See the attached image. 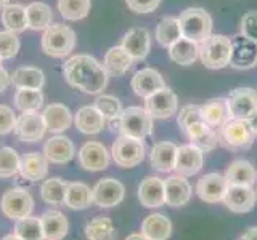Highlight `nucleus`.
Returning a JSON list of instances; mask_svg holds the SVG:
<instances>
[{"label":"nucleus","instance_id":"obj_8","mask_svg":"<svg viewBox=\"0 0 257 240\" xmlns=\"http://www.w3.org/2000/svg\"><path fill=\"white\" fill-rule=\"evenodd\" d=\"M32 208H34V198L23 188L8 189L0 200V210L12 221L26 218L32 213Z\"/></svg>","mask_w":257,"mask_h":240},{"label":"nucleus","instance_id":"obj_33","mask_svg":"<svg viewBox=\"0 0 257 240\" xmlns=\"http://www.w3.org/2000/svg\"><path fill=\"white\" fill-rule=\"evenodd\" d=\"M0 20H2V26L5 28V30L15 32V34H20V32L29 29L26 6L20 4H8L7 6H4L2 13H0Z\"/></svg>","mask_w":257,"mask_h":240},{"label":"nucleus","instance_id":"obj_46","mask_svg":"<svg viewBox=\"0 0 257 240\" xmlns=\"http://www.w3.org/2000/svg\"><path fill=\"white\" fill-rule=\"evenodd\" d=\"M21 48V42L18 38V34L10 30H0V58L13 60L16 58Z\"/></svg>","mask_w":257,"mask_h":240},{"label":"nucleus","instance_id":"obj_3","mask_svg":"<svg viewBox=\"0 0 257 240\" xmlns=\"http://www.w3.org/2000/svg\"><path fill=\"white\" fill-rule=\"evenodd\" d=\"M199 45V60L207 69H223L230 64L231 40L222 34L207 36Z\"/></svg>","mask_w":257,"mask_h":240},{"label":"nucleus","instance_id":"obj_24","mask_svg":"<svg viewBox=\"0 0 257 240\" xmlns=\"http://www.w3.org/2000/svg\"><path fill=\"white\" fill-rule=\"evenodd\" d=\"M139 200L147 208H159L166 205L164 180L158 176H147L139 186Z\"/></svg>","mask_w":257,"mask_h":240},{"label":"nucleus","instance_id":"obj_2","mask_svg":"<svg viewBox=\"0 0 257 240\" xmlns=\"http://www.w3.org/2000/svg\"><path fill=\"white\" fill-rule=\"evenodd\" d=\"M76 38V32L69 26L61 22H52L44 30L42 38H40V46H42V52L47 56L64 58L74 50Z\"/></svg>","mask_w":257,"mask_h":240},{"label":"nucleus","instance_id":"obj_55","mask_svg":"<svg viewBox=\"0 0 257 240\" xmlns=\"http://www.w3.org/2000/svg\"><path fill=\"white\" fill-rule=\"evenodd\" d=\"M2 240H23V238H21V237H18L16 234H10V236H5Z\"/></svg>","mask_w":257,"mask_h":240},{"label":"nucleus","instance_id":"obj_17","mask_svg":"<svg viewBox=\"0 0 257 240\" xmlns=\"http://www.w3.org/2000/svg\"><path fill=\"white\" fill-rule=\"evenodd\" d=\"M222 202L231 213H249L257 202L255 189L252 186H228Z\"/></svg>","mask_w":257,"mask_h":240},{"label":"nucleus","instance_id":"obj_36","mask_svg":"<svg viewBox=\"0 0 257 240\" xmlns=\"http://www.w3.org/2000/svg\"><path fill=\"white\" fill-rule=\"evenodd\" d=\"M93 204V190L84 182H69L64 205L71 210H85Z\"/></svg>","mask_w":257,"mask_h":240},{"label":"nucleus","instance_id":"obj_37","mask_svg":"<svg viewBox=\"0 0 257 240\" xmlns=\"http://www.w3.org/2000/svg\"><path fill=\"white\" fill-rule=\"evenodd\" d=\"M10 76L12 85H15L16 88H37V90H42V86L45 85V74L39 68H18Z\"/></svg>","mask_w":257,"mask_h":240},{"label":"nucleus","instance_id":"obj_28","mask_svg":"<svg viewBox=\"0 0 257 240\" xmlns=\"http://www.w3.org/2000/svg\"><path fill=\"white\" fill-rule=\"evenodd\" d=\"M132 56L128 54L122 46H112L104 53L103 58V68L108 72L109 77H122L125 76L131 68L134 66Z\"/></svg>","mask_w":257,"mask_h":240},{"label":"nucleus","instance_id":"obj_27","mask_svg":"<svg viewBox=\"0 0 257 240\" xmlns=\"http://www.w3.org/2000/svg\"><path fill=\"white\" fill-rule=\"evenodd\" d=\"M175 158H177V146L171 141H161L156 142L151 149L150 154V164L151 168L161 172V173H171L175 168Z\"/></svg>","mask_w":257,"mask_h":240},{"label":"nucleus","instance_id":"obj_52","mask_svg":"<svg viewBox=\"0 0 257 240\" xmlns=\"http://www.w3.org/2000/svg\"><path fill=\"white\" fill-rule=\"evenodd\" d=\"M241 240H257V228H249L243 232L241 236Z\"/></svg>","mask_w":257,"mask_h":240},{"label":"nucleus","instance_id":"obj_20","mask_svg":"<svg viewBox=\"0 0 257 240\" xmlns=\"http://www.w3.org/2000/svg\"><path fill=\"white\" fill-rule=\"evenodd\" d=\"M131 86L137 96H140V98L145 100V98H148L150 94L161 90V88H164L166 82H164V77L161 76L156 69L143 68L134 74L131 80Z\"/></svg>","mask_w":257,"mask_h":240},{"label":"nucleus","instance_id":"obj_53","mask_svg":"<svg viewBox=\"0 0 257 240\" xmlns=\"http://www.w3.org/2000/svg\"><path fill=\"white\" fill-rule=\"evenodd\" d=\"M246 122H247L249 128H251V130H252V133H254V134H257V110H254L252 114L246 118Z\"/></svg>","mask_w":257,"mask_h":240},{"label":"nucleus","instance_id":"obj_35","mask_svg":"<svg viewBox=\"0 0 257 240\" xmlns=\"http://www.w3.org/2000/svg\"><path fill=\"white\" fill-rule=\"evenodd\" d=\"M85 237L87 240H116L117 230L114 222L108 216H95L85 224Z\"/></svg>","mask_w":257,"mask_h":240},{"label":"nucleus","instance_id":"obj_15","mask_svg":"<svg viewBox=\"0 0 257 240\" xmlns=\"http://www.w3.org/2000/svg\"><path fill=\"white\" fill-rule=\"evenodd\" d=\"M227 101L231 118L246 120L254 110H257V92L254 88H235L230 92Z\"/></svg>","mask_w":257,"mask_h":240},{"label":"nucleus","instance_id":"obj_56","mask_svg":"<svg viewBox=\"0 0 257 240\" xmlns=\"http://www.w3.org/2000/svg\"><path fill=\"white\" fill-rule=\"evenodd\" d=\"M8 4H10V0H0V10H2L4 6H7Z\"/></svg>","mask_w":257,"mask_h":240},{"label":"nucleus","instance_id":"obj_47","mask_svg":"<svg viewBox=\"0 0 257 240\" xmlns=\"http://www.w3.org/2000/svg\"><path fill=\"white\" fill-rule=\"evenodd\" d=\"M199 120H203V116H201V106H196V104L183 106L179 112V116H177V124H179L182 133L187 130L190 125L199 122Z\"/></svg>","mask_w":257,"mask_h":240},{"label":"nucleus","instance_id":"obj_26","mask_svg":"<svg viewBox=\"0 0 257 240\" xmlns=\"http://www.w3.org/2000/svg\"><path fill=\"white\" fill-rule=\"evenodd\" d=\"M74 125L84 134H98L106 126V118L95 106H84L74 114Z\"/></svg>","mask_w":257,"mask_h":240},{"label":"nucleus","instance_id":"obj_54","mask_svg":"<svg viewBox=\"0 0 257 240\" xmlns=\"http://www.w3.org/2000/svg\"><path fill=\"white\" fill-rule=\"evenodd\" d=\"M125 240H148V238L145 237V236L142 234V232H140V234H131Z\"/></svg>","mask_w":257,"mask_h":240},{"label":"nucleus","instance_id":"obj_38","mask_svg":"<svg viewBox=\"0 0 257 240\" xmlns=\"http://www.w3.org/2000/svg\"><path fill=\"white\" fill-rule=\"evenodd\" d=\"M28 28L32 30H45L53 22L52 6L44 2H32L26 6Z\"/></svg>","mask_w":257,"mask_h":240},{"label":"nucleus","instance_id":"obj_40","mask_svg":"<svg viewBox=\"0 0 257 240\" xmlns=\"http://www.w3.org/2000/svg\"><path fill=\"white\" fill-rule=\"evenodd\" d=\"M182 37V30H180V21L179 18H172V16H167L163 18L156 26V40L161 46L169 48L172 44H175L177 40Z\"/></svg>","mask_w":257,"mask_h":240},{"label":"nucleus","instance_id":"obj_50","mask_svg":"<svg viewBox=\"0 0 257 240\" xmlns=\"http://www.w3.org/2000/svg\"><path fill=\"white\" fill-rule=\"evenodd\" d=\"M125 4L131 12L137 14H147L156 10L161 0H125Z\"/></svg>","mask_w":257,"mask_h":240},{"label":"nucleus","instance_id":"obj_6","mask_svg":"<svg viewBox=\"0 0 257 240\" xmlns=\"http://www.w3.org/2000/svg\"><path fill=\"white\" fill-rule=\"evenodd\" d=\"M179 21L182 37L191 42L201 44L212 32V18L203 8H187L180 13Z\"/></svg>","mask_w":257,"mask_h":240},{"label":"nucleus","instance_id":"obj_12","mask_svg":"<svg viewBox=\"0 0 257 240\" xmlns=\"http://www.w3.org/2000/svg\"><path fill=\"white\" fill-rule=\"evenodd\" d=\"M196 196L206 204H219L228 190V181L225 174L207 173L196 182Z\"/></svg>","mask_w":257,"mask_h":240},{"label":"nucleus","instance_id":"obj_14","mask_svg":"<svg viewBox=\"0 0 257 240\" xmlns=\"http://www.w3.org/2000/svg\"><path fill=\"white\" fill-rule=\"evenodd\" d=\"M77 158H79L80 166L87 172H103V170H106L111 162V156L108 149L98 141L85 142L84 146L79 149Z\"/></svg>","mask_w":257,"mask_h":240},{"label":"nucleus","instance_id":"obj_44","mask_svg":"<svg viewBox=\"0 0 257 240\" xmlns=\"http://www.w3.org/2000/svg\"><path fill=\"white\" fill-rule=\"evenodd\" d=\"M93 106L101 112L103 117L106 118V122L119 120L120 114H122V110H124L120 100L112 94H98L95 98Z\"/></svg>","mask_w":257,"mask_h":240},{"label":"nucleus","instance_id":"obj_48","mask_svg":"<svg viewBox=\"0 0 257 240\" xmlns=\"http://www.w3.org/2000/svg\"><path fill=\"white\" fill-rule=\"evenodd\" d=\"M241 34L257 44V12H249L241 18Z\"/></svg>","mask_w":257,"mask_h":240},{"label":"nucleus","instance_id":"obj_30","mask_svg":"<svg viewBox=\"0 0 257 240\" xmlns=\"http://www.w3.org/2000/svg\"><path fill=\"white\" fill-rule=\"evenodd\" d=\"M201 116H203V120L207 125L219 130L223 124H227L231 118L227 98H214L206 101L201 106Z\"/></svg>","mask_w":257,"mask_h":240},{"label":"nucleus","instance_id":"obj_29","mask_svg":"<svg viewBox=\"0 0 257 240\" xmlns=\"http://www.w3.org/2000/svg\"><path fill=\"white\" fill-rule=\"evenodd\" d=\"M228 186H254L257 181V172L251 162L243 158L233 160L225 172Z\"/></svg>","mask_w":257,"mask_h":240},{"label":"nucleus","instance_id":"obj_21","mask_svg":"<svg viewBox=\"0 0 257 240\" xmlns=\"http://www.w3.org/2000/svg\"><path fill=\"white\" fill-rule=\"evenodd\" d=\"M42 118H44L47 132L55 133V134L66 132L68 128H71V125L74 124V116H72L69 108L60 102L48 104L42 112Z\"/></svg>","mask_w":257,"mask_h":240},{"label":"nucleus","instance_id":"obj_58","mask_svg":"<svg viewBox=\"0 0 257 240\" xmlns=\"http://www.w3.org/2000/svg\"><path fill=\"white\" fill-rule=\"evenodd\" d=\"M255 196H257V189H255Z\"/></svg>","mask_w":257,"mask_h":240},{"label":"nucleus","instance_id":"obj_5","mask_svg":"<svg viewBox=\"0 0 257 240\" xmlns=\"http://www.w3.org/2000/svg\"><path fill=\"white\" fill-rule=\"evenodd\" d=\"M153 118L145 108L131 106L122 110L119 117V132L124 136L145 141L153 133Z\"/></svg>","mask_w":257,"mask_h":240},{"label":"nucleus","instance_id":"obj_16","mask_svg":"<svg viewBox=\"0 0 257 240\" xmlns=\"http://www.w3.org/2000/svg\"><path fill=\"white\" fill-rule=\"evenodd\" d=\"M204 164V152L198 149L193 144H185V146L177 148V158L174 172L185 178L196 174Z\"/></svg>","mask_w":257,"mask_h":240},{"label":"nucleus","instance_id":"obj_34","mask_svg":"<svg viewBox=\"0 0 257 240\" xmlns=\"http://www.w3.org/2000/svg\"><path fill=\"white\" fill-rule=\"evenodd\" d=\"M167 50H169V58L174 62L180 64V66H190V64H193L199 58V45L185 37H180Z\"/></svg>","mask_w":257,"mask_h":240},{"label":"nucleus","instance_id":"obj_7","mask_svg":"<svg viewBox=\"0 0 257 240\" xmlns=\"http://www.w3.org/2000/svg\"><path fill=\"white\" fill-rule=\"evenodd\" d=\"M111 157L114 164L120 168H134L140 165L145 160V142L140 140L131 138V136L120 134L119 138L112 142Z\"/></svg>","mask_w":257,"mask_h":240},{"label":"nucleus","instance_id":"obj_18","mask_svg":"<svg viewBox=\"0 0 257 240\" xmlns=\"http://www.w3.org/2000/svg\"><path fill=\"white\" fill-rule=\"evenodd\" d=\"M183 134L187 136L190 144L201 149L204 154L214 150L219 146V130L212 128L211 125H207L204 120H199V122L190 125L187 130L183 132Z\"/></svg>","mask_w":257,"mask_h":240},{"label":"nucleus","instance_id":"obj_23","mask_svg":"<svg viewBox=\"0 0 257 240\" xmlns=\"http://www.w3.org/2000/svg\"><path fill=\"white\" fill-rule=\"evenodd\" d=\"M120 46L132 56L134 61H143L151 50V37L145 28H134L122 37Z\"/></svg>","mask_w":257,"mask_h":240},{"label":"nucleus","instance_id":"obj_43","mask_svg":"<svg viewBox=\"0 0 257 240\" xmlns=\"http://www.w3.org/2000/svg\"><path fill=\"white\" fill-rule=\"evenodd\" d=\"M13 234L21 237L23 240H45L40 218H37V216H31V214L15 222Z\"/></svg>","mask_w":257,"mask_h":240},{"label":"nucleus","instance_id":"obj_13","mask_svg":"<svg viewBox=\"0 0 257 240\" xmlns=\"http://www.w3.org/2000/svg\"><path fill=\"white\" fill-rule=\"evenodd\" d=\"M93 190V204L101 208H112L124 200L125 188L116 178H103L95 184Z\"/></svg>","mask_w":257,"mask_h":240},{"label":"nucleus","instance_id":"obj_42","mask_svg":"<svg viewBox=\"0 0 257 240\" xmlns=\"http://www.w3.org/2000/svg\"><path fill=\"white\" fill-rule=\"evenodd\" d=\"M90 8V0H58V12L68 21H80L87 18Z\"/></svg>","mask_w":257,"mask_h":240},{"label":"nucleus","instance_id":"obj_41","mask_svg":"<svg viewBox=\"0 0 257 240\" xmlns=\"http://www.w3.org/2000/svg\"><path fill=\"white\" fill-rule=\"evenodd\" d=\"M13 102L18 110H39L44 106V94L42 90L37 88H16V93L13 96Z\"/></svg>","mask_w":257,"mask_h":240},{"label":"nucleus","instance_id":"obj_11","mask_svg":"<svg viewBox=\"0 0 257 240\" xmlns=\"http://www.w3.org/2000/svg\"><path fill=\"white\" fill-rule=\"evenodd\" d=\"M255 64H257V44L252 42L251 38L244 37L243 34L233 37L228 66L238 70H244L254 68Z\"/></svg>","mask_w":257,"mask_h":240},{"label":"nucleus","instance_id":"obj_22","mask_svg":"<svg viewBox=\"0 0 257 240\" xmlns=\"http://www.w3.org/2000/svg\"><path fill=\"white\" fill-rule=\"evenodd\" d=\"M76 154V148L72 141L64 134H55L44 144V156L48 162L56 165L69 164Z\"/></svg>","mask_w":257,"mask_h":240},{"label":"nucleus","instance_id":"obj_10","mask_svg":"<svg viewBox=\"0 0 257 240\" xmlns=\"http://www.w3.org/2000/svg\"><path fill=\"white\" fill-rule=\"evenodd\" d=\"M145 110L153 118L166 120L171 118L179 110V98L171 90V88H161L156 93L150 94L148 98H145Z\"/></svg>","mask_w":257,"mask_h":240},{"label":"nucleus","instance_id":"obj_57","mask_svg":"<svg viewBox=\"0 0 257 240\" xmlns=\"http://www.w3.org/2000/svg\"><path fill=\"white\" fill-rule=\"evenodd\" d=\"M2 61H4V60H2V58H0V66H2Z\"/></svg>","mask_w":257,"mask_h":240},{"label":"nucleus","instance_id":"obj_31","mask_svg":"<svg viewBox=\"0 0 257 240\" xmlns=\"http://www.w3.org/2000/svg\"><path fill=\"white\" fill-rule=\"evenodd\" d=\"M40 222H42L45 240H63L68 236L69 222L61 212L47 210L40 216Z\"/></svg>","mask_w":257,"mask_h":240},{"label":"nucleus","instance_id":"obj_45","mask_svg":"<svg viewBox=\"0 0 257 240\" xmlns=\"http://www.w3.org/2000/svg\"><path fill=\"white\" fill-rule=\"evenodd\" d=\"M21 158L13 148H0V178H13L20 173Z\"/></svg>","mask_w":257,"mask_h":240},{"label":"nucleus","instance_id":"obj_1","mask_svg":"<svg viewBox=\"0 0 257 240\" xmlns=\"http://www.w3.org/2000/svg\"><path fill=\"white\" fill-rule=\"evenodd\" d=\"M63 77L69 86L85 94H100L108 85V72L90 54H76L63 64Z\"/></svg>","mask_w":257,"mask_h":240},{"label":"nucleus","instance_id":"obj_51","mask_svg":"<svg viewBox=\"0 0 257 240\" xmlns=\"http://www.w3.org/2000/svg\"><path fill=\"white\" fill-rule=\"evenodd\" d=\"M10 85H12V76L8 74L7 69L0 66V93H4Z\"/></svg>","mask_w":257,"mask_h":240},{"label":"nucleus","instance_id":"obj_19","mask_svg":"<svg viewBox=\"0 0 257 240\" xmlns=\"http://www.w3.org/2000/svg\"><path fill=\"white\" fill-rule=\"evenodd\" d=\"M164 190H166V204L169 206L180 208L185 206L191 200V184L185 176L171 174L164 180Z\"/></svg>","mask_w":257,"mask_h":240},{"label":"nucleus","instance_id":"obj_39","mask_svg":"<svg viewBox=\"0 0 257 240\" xmlns=\"http://www.w3.org/2000/svg\"><path fill=\"white\" fill-rule=\"evenodd\" d=\"M68 181L61 178L45 180L40 186V197L48 205H64V197L68 190Z\"/></svg>","mask_w":257,"mask_h":240},{"label":"nucleus","instance_id":"obj_32","mask_svg":"<svg viewBox=\"0 0 257 240\" xmlns=\"http://www.w3.org/2000/svg\"><path fill=\"white\" fill-rule=\"evenodd\" d=\"M140 232L148 240H167L172 236V222L163 213H153L143 220Z\"/></svg>","mask_w":257,"mask_h":240},{"label":"nucleus","instance_id":"obj_49","mask_svg":"<svg viewBox=\"0 0 257 240\" xmlns=\"http://www.w3.org/2000/svg\"><path fill=\"white\" fill-rule=\"evenodd\" d=\"M16 124V114L12 108L0 104V134H8L13 132Z\"/></svg>","mask_w":257,"mask_h":240},{"label":"nucleus","instance_id":"obj_9","mask_svg":"<svg viewBox=\"0 0 257 240\" xmlns=\"http://www.w3.org/2000/svg\"><path fill=\"white\" fill-rule=\"evenodd\" d=\"M45 132L47 128L42 118V112L28 110V112H21V116L16 117L13 133L20 141L37 142L45 136Z\"/></svg>","mask_w":257,"mask_h":240},{"label":"nucleus","instance_id":"obj_4","mask_svg":"<svg viewBox=\"0 0 257 240\" xmlns=\"http://www.w3.org/2000/svg\"><path fill=\"white\" fill-rule=\"evenodd\" d=\"M254 133L246 120L230 118L219 128V144L231 152L247 150L254 142Z\"/></svg>","mask_w":257,"mask_h":240},{"label":"nucleus","instance_id":"obj_25","mask_svg":"<svg viewBox=\"0 0 257 240\" xmlns=\"http://www.w3.org/2000/svg\"><path fill=\"white\" fill-rule=\"evenodd\" d=\"M20 173L24 180L31 182H37L45 180L48 174V160L44 152H28L21 157Z\"/></svg>","mask_w":257,"mask_h":240}]
</instances>
